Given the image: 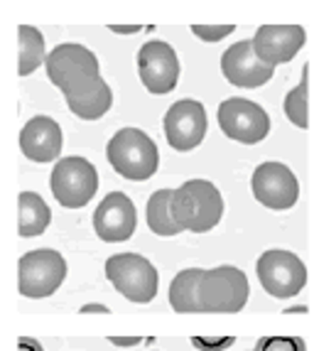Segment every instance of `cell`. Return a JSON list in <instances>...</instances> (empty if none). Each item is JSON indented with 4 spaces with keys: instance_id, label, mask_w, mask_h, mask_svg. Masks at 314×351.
<instances>
[{
    "instance_id": "8fae6325",
    "label": "cell",
    "mask_w": 314,
    "mask_h": 351,
    "mask_svg": "<svg viewBox=\"0 0 314 351\" xmlns=\"http://www.w3.org/2000/svg\"><path fill=\"white\" fill-rule=\"evenodd\" d=\"M250 189L263 206L273 211L292 209L300 199V182H297L295 172L282 162L258 165L250 177Z\"/></svg>"
},
{
    "instance_id": "ffe728a7",
    "label": "cell",
    "mask_w": 314,
    "mask_h": 351,
    "mask_svg": "<svg viewBox=\"0 0 314 351\" xmlns=\"http://www.w3.org/2000/svg\"><path fill=\"white\" fill-rule=\"evenodd\" d=\"M309 64L302 66V79L285 96V113L290 118V123H295L297 128H307L309 125Z\"/></svg>"
},
{
    "instance_id": "7a4b0ae2",
    "label": "cell",
    "mask_w": 314,
    "mask_h": 351,
    "mask_svg": "<svg viewBox=\"0 0 314 351\" xmlns=\"http://www.w3.org/2000/svg\"><path fill=\"white\" fill-rule=\"evenodd\" d=\"M248 302V278L236 265L186 268L169 282V304L180 315L241 312Z\"/></svg>"
},
{
    "instance_id": "484cf974",
    "label": "cell",
    "mask_w": 314,
    "mask_h": 351,
    "mask_svg": "<svg viewBox=\"0 0 314 351\" xmlns=\"http://www.w3.org/2000/svg\"><path fill=\"white\" fill-rule=\"evenodd\" d=\"M79 312H82V315H99V312H101V315H108L111 310H108L106 304L93 302V304H82V307H79Z\"/></svg>"
},
{
    "instance_id": "d6986e66",
    "label": "cell",
    "mask_w": 314,
    "mask_h": 351,
    "mask_svg": "<svg viewBox=\"0 0 314 351\" xmlns=\"http://www.w3.org/2000/svg\"><path fill=\"white\" fill-rule=\"evenodd\" d=\"M18 74L20 76H29L37 66L45 62L49 54L45 52V37L37 27L32 25H20L18 27Z\"/></svg>"
},
{
    "instance_id": "cb8c5ba5",
    "label": "cell",
    "mask_w": 314,
    "mask_h": 351,
    "mask_svg": "<svg viewBox=\"0 0 314 351\" xmlns=\"http://www.w3.org/2000/svg\"><path fill=\"white\" fill-rule=\"evenodd\" d=\"M108 341H111L113 346H121V349H128V346L143 344V339H140V337H111Z\"/></svg>"
},
{
    "instance_id": "9c48e42d",
    "label": "cell",
    "mask_w": 314,
    "mask_h": 351,
    "mask_svg": "<svg viewBox=\"0 0 314 351\" xmlns=\"http://www.w3.org/2000/svg\"><path fill=\"white\" fill-rule=\"evenodd\" d=\"M216 121H219V128L226 138L243 143V145H256V143L265 141V135L270 133L268 113L263 111L256 101L239 99V96L219 104Z\"/></svg>"
},
{
    "instance_id": "6da1fadb",
    "label": "cell",
    "mask_w": 314,
    "mask_h": 351,
    "mask_svg": "<svg viewBox=\"0 0 314 351\" xmlns=\"http://www.w3.org/2000/svg\"><path fill=\"white\" fill-rule=\"evenodd\" d=\"M47 76L64 94L67 106L82 121H99L113 106V91L101 76L96 54L84 45L64 42L47 57Z\"/></svg>"
},
{
    "instance_id": "3957f363",
    "label": "cell",
    "mask_w": 314,
    "mask_h": 351,
    "mask_svg": "<svg viewBox=\"0 0 314 351\" xmlns=\"http://www.w3.org/2000/svg\"><path fill=\"white\" fill-rule=\"evenodd\" d=\"M172 217L182 231L206 234L224 217L221 192L209 180H189L172 194Z\"/></svg>"
},
{
    "instance_id": "52a82bcc",
    "label": "cell",
    "mask_w": 314,
    "mask_h": 351,
    "mask_svg": "<svg viewBox=\"0 0 314 351\" xmlns=\"http://www.w3.org/2000/svg\"><path fill=\"white\" fill-rule=\"evenodd\" d=\"M52 194L64 209H82L99 192V172L86 158H62L52 170Z\"/></svg>"
},
{
    "instance_id": "2e32d148",
    "label": "cell",
    "mask_w": 314,
    "mask_h": 351,
    "mask_svg": "<svg viewBox=\"0 0 314 351\" xmlns=\"http://www.w3.org/2000/svg\"><path fill=\"white\" fill-rule=\"evenodd\" d=\"M62 147H64V133L54 118L35 116L23 125L20 150L32 162H52L62 155Z\"/></svg>"
},
{
    "instance_id": "ac0fdd59",
    "label": "cell",
    "mask_w": 314,
    "mask_h": 351,
    "mask_svg": "<svg viewBox=\"0 0 314 351\" xmlns=\"http://www.w3.org/2000/svg\"><path fill=\"white\" fill-rule=\"evenodd\" d=\"M172 194H175V189H157V192H152L150 199H147L145 217L152 234L177 236L182 231L180 223L172 217Z\"/></svg>"
},
{
    "instance_id": "e0dca14e",
    "label": "cell",
    "mask_w": 314,
    "mask_h": 351,
    "mask_svg": "<svg viewBox=\"0 0 314 351\" xmlns=\"http://www.w3.org/2000/svg\"><path fill=\"white\" fill-rule=\"evenodd\" d=\"M52 221V211L47 202L35 192H20L18 197V234L23 239H35L45 234Z\"/></svg>"
},
{
    "instance_id": "ba28073f",
    "label": "cell",
    "mask_w": 314,
    "mask_h": 351,
    "mask_svg": "<svg viewBox=\"0 0 314 351\" xmlns=\"http://www.w3.org/2000/svg\"><path fill=\"white\" fill-rule=\"evenodd\" d=\"M256 273L263 290L278 300L295 298L307 285V268L302 258L282 248H270L263 253L256 263Z\"/></svg>"
},
{
    "instance_id": "5b68a950",
    "label": "cell",
    "mask_w": 314,
    "mask_h": 351,
    "mask_svg": "<svg viewBox=\"0 0 314 351\" xmlns=\"http://www.w3.org/2000/svg\"><path fill=\"white\" fill-rule=\"evenodd\" d=\"M106 278L130 302L147 304L155 300L160 276L155 265L140 253H116L106 261Z\"/></svg>"
},
{
    "instance_id": "4316f807",
    "label": "cell",
    "mask_w": 314,
    "mask_h": 351,
    "mask_svg": "<svg viewBox=\"0 0 314 351\" xmlns=\"http://www.w3.org/2000/svg\"><path fill=\"white\" fill-rule=\"evenodd\" d=\"M108 29L118 35H133V32H140V25H111Z\"/></svg>"
},
{
    "instance_id": "9a60e30c",
    "label": "cell",
    "mask_w": 314,
    "mask_h": 351,
    "mask_svg": "<svg viewBox=\"0 0 314 351\" xmlns=\"http://www.w3.org/2000/svg\"><path fill=\"white\" fill-rule=\"evenodd\" d=\"M250 40L258 57L275 69L278 64L295 59V54L304 47L307 35L302 25H261Z\"/></svg>"
},
{
    "instance_id": "277c9868",
    "label": "cell",
    "mask_w": 314,
    "mask_h": 351,
    "mask_svg": "<svg viewBox=\"0 0 314 351\" xmlns=\"http://www.w3.org/2000/svg\"><path fill=\"white\" fill-rule=\"evenodd\" d=\"M106 158L121 177L145 182L160 167V152L150 135L140 128H121L106 145Z\"/></svg>"
},
{
    "instance_id": "44dd1931",
    "label": "cell",
    "mask_w": 314,
    "mask_h": 351,
    "mask_svg": "<svg viewBox=\"0 0 314 351\" xmlns=\"http://www.w3.org/2000/svg\"><path fill=\"white\" fill-rule=\"evenodd\" d=\"M256 351H307L302 337H261Z\"/></svg>"
},
{
    "instance_id": "d4e9b609",
    "label": "cell",
    "mask_w": 314,
    "mask_h": 351,
    "mask_svg": "<svg viewBox=\"0 0 314 351\" xmlns=\"http://www.w3.org/2000/svg\"><path fill=\"white\" fill-rule=\"evenodd\" d=\"M18 351H45V349H42L40 341L32 339V337H20V339H18Z\"/></svg>"
},
{
    "instance_id": "4fadbf2b",
    "label": "cell",
    "mask_w": 314,
    "mask_h": 351,
    "mask_svg": "<svg viewBox=\"0 0 314 351\" xmlns=\"http://www.w3.org/2000/svg\"><path fill=\"white\" fill-rule=\"evenodd\" d=\"M138 214L125 192H111L93 211V231L106 243H123L135 234Z\"/></svg>"
},
{
    "instance_id": "7c38bea8",
    "label": "cell",
    "mask_w": 314,
    "mask_h": 351,
    "mask_svg": "<svg viewBox=\"0 0 314 351\" xmlns=\"http://www.w3.org/2000/svg\"><path fill=\"white\" fill-rule=\"evenodd\" d=\"M206 135V111L194 99H182L169 106L165 113V138L169 147L180 152H189L204 143Z\"/></svg>"
},
{
    "instance_id": "7402d4cb",
    "label": "cell",
    "mask_w": 314,
    "mask_h": 351,
    "mask_svg": "<svg viewBox=\"0 0 314 351\" xmlns=\"http://www.w3.org/2000/svg\"><path fill=\"white\" fill-rule=\"evenodd\" d=\"M192 32L204 42H219L233 32V25H192Z\"/></svg>"
},
{
    "instance_id": "30bf717a",
    "label": "cell",
    "mask_w": 314,
    "mask_h": 351,
    "mask_svg": "<svg viewBox=\"0 0 314 351\" xmlns=\"http://www.w3.org/2000/svg\"><path fill=\"white\" fill-rule=\"evenodd\" d=\"M138 74L143 86L150 94L165 96L169 91H175L177 82H180V57H177V52L169 47L167 42L150 40L138 52Z\"/></svg>"
},
{
    "instance_id": "8992f818",
    "label": "cell",
    "mask_w": 314,
    "mask_h": 351,
    "mask_svg": "<svg viewBox=\"0 0 314 351\" xmlns=\"http://www.w3.org/2000/svg\"><path fill=\"white\" fill-rule=\"evenodd\" d=\"M67 280V261L54 248H35L18 261L20 295L42 300L54 295Z\"/></svg>"
},
{
    "instance_id": "603a6c76",
    "label": "cell",
    "mask_w": 314,
    "mask_h": 351,
    "mask_svg": "<svg viewBox=\"0 0 314 351\" xmlns=\"http://www.w3.org/2000/svg\"><path fill=\"white\" fill-rule=\"evenodd\" d=\"M236 344L233 337H192V346L199 351H224Z\"/></svg>"
},
{
    "instance_id": "5bb4252c",
    "label": "cell",
    "mask_w": 314,
    "mask_h": 351,
    "mask_svg": "<svg viewBox=\"0 0 314 351\" xmlns=\"http://www.w3.org/2000/svg\"><path fill=\"white\" fill-rule=\"evenodd\" d=\"M221 71L226 82L239 88H258L273 79L275 69L268 66L253 49V40H241L221 54Z\"/></svg>"
}]
</instances>
